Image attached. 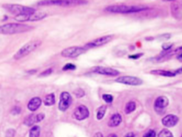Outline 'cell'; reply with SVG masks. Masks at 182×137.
<instances>
[{
  "label": "cell",
  "mask_w": 182,
  "mask_h": 137,
  "mask_svg": "<svg viewBox=\"0 0 182 137\" xmlns=\"http://www.w3.org/2000/svg\"><path fill=\"white\" fill-rule=\"evenodd\" d=\"M171 12L172 17L177 20L182 19V2H173L171 5Z\"/></svg>",
  "instance_id": "cell-11"
},
{
  "label": "cell",
  "mask_w": 182,
  "mask_h": 137,
  "mask_svg": "<svg viewBox=\"0 0 182 137\" xmlns=\"http://www.w3.org/2000/svg\"><path fill=\"white\" fill-rule=\"evenodd\" d=\"M179 122V118L174 114H169L162 118V124L167 127H172L174 126Z\"/></svg>",
  "instance_id": "cell-15"
},
{
  "label": "cell",
  "mask_w": 182,
  "mask_h": 137,
  "mask_svg": "<svg viewBox=\"0 0 182 137\" xmlns=\"http://www.w3.org/2000/svg\"><path fill=\"white\" fill-rule=\"evenodd\" d=\"M94 137H103V136L101 133H97V134L94 136Z\"/></svg>",
  "instance_id": "cell-39"
},
{
  "label": "cell",
  "mask_w": 182,
  "mask_h": 137,
  "mask_svg": "<svg viewBox=\"0 0 182 137\" xmlns=\"http://www.w3.org/2000/svg\"><path fill=\"white\" fill-rule=\"evenodd\" d=\"M181 137H182V135H181Z\"/></svg>",
  "instance_id": "cell-43"
},
{
  "label": "cell",
  "mask_w": 182,
  "mask_h": 137,
  "mask_svg": "<svg viewBox=\"0 0 182 137\" xmlns=\"http://www.w3.org/2000/svg\"><path fill=\"white\" fill-rule=\"evenodd\" d=\"M72 103V97L70 94L63 91L61 94L60 101L58 104V109L61 111H65L70 107Z\"/></svg>",
  "instance_id": "cell-8"
},
{
  "label": "cell",
  "mask_w": 182,
  "mask_h": 137,
  "mask_svg": "<svg viewBox=\"0 0 182 137\" xmlns=\"http://www.w3.org/2000/svg\"><path fill=\"white\" fill-rule=\"evenodd\" d=\"M45 117L44 114H30L29 116H26L24 119V124L27 126H33L34 124L38 123V122H41Z\"/></svg>",
  "instance_id": "cell-14"
},
{
  "label": "cell",
  "mask_w": 182,
  "mask_h": 137,
  "mask_svg": "<svg viewBox=\"0 0 182 137\" xmlns=\"http://www.w3.org/2000/svg\"><path fill=\"white\" fill-rule=\"evenodd\" d=\"M53 72V69L52 68H48L46 70H45L43 71L42 73H41V74L39 75L40 77H48L50 74H51Z\"/></svg>",
  "instance_id": "cell-27"
},
{
  "label": "cell",
  "mask_w": 182,
  "mask_h": 137,
  "mask_svg": "<svg viewBox=\"0 0 182 137\" xmlns=\"http://www.w3.org/2000/svg\"><path fill=\"white\" fill-rule=\"evenodd\" d=\"M76 69V67L73 64H67L63 67V71H68V70H75Z\"/></svg>",
  "instance_id": "cell-29"
},
{
  "label": "cell",
  "mask_w": 182,
  "mask_h": 137,
  "mask_svg": "<svg viewBox=\"0 0 182 137\" xmlns=\"http://www.w3.org/2000/svg\"><path fill=\"white\" fill-rule=\"evenodd\" d=\"M172 44H164L162 46V49L164 51H169L170 49L172 47Z\"/></svg>",
  "instance_id": "cell-32"
},
{
  "label": "cell",
  "mask_w": 182,
  "mask_h": 137,
  "mask_svg": "<svg viewBox=\"0 0 182 137\" xmlns=\"http://www.w3.org/2000/svg\"><path fill=\"white\" fill-rule=\"evenodd\" d=\"M135 109H136V103H135V102H134V101H130L126 104L124 111H125V113L127 114H129L132 113V111H134Z\"/></svg>",
  "instance_id": "cell-21"
},
{
  "label": "cell",
  "mask_w": 182,
  "mask_h": 137,
  "mask_svg": "<svg viewBox=\"0 0 182 137\" xmlns=\"http://www.w3.org/2000/svg\"><path fill=\"white\" fill-rule=\"evenodd\" d=\"M73 114H74V117L75 118V119L82 121L88 117L90 115V112L86 106L84 105H81L78 106L76 109H75Z\"/></svg>",
  "instance_id": "cell-12"
},
{
  "label": "cell",
  "mask_w": 182,
  "mask_h": 137,
  "mask_svg": "<svg viewBox=\"0 0 182 137\" xmlns=\"http://www.w3.org/2000/svg\"><path fill=\"white\" fill-rule=\"evenodd\" d=\"M36 70H31V71H28V74H33V73H36Z\"/></svg>",
  "instance_id": "cell-40"
},
{
  "label": "cell",
  "mask_w": 182,
  "mask_h": 137,
  "mask_svg": "<svg viewBox=\"0 0 182 137\" xmlns=\"http://www.w3.org/2000/svg\"><path fill=\"white\" fill-rule=\"evenodd\" d=\"M106 109H107V107L105 106H101L98 109L97 112V118L98 120H101L104 117L106 112Z\"/></svg>",
  "instance_id": "cell-23"
},
{
  "label": "cell",
  "mask_w": 182,
  "mask_h": 137,
  "mask_svg": "<svg viewBox=\"0 0 182 137\" xmlns=\"http://www.w3.org/2000/svg\"><path fill=\"white\" fill-rule=\"evenodd\" d=\"M169 99L166 97H159L155 100L154 102V109L158 114L163 113V110L168 106Z\"/></svg>",
  "instance_id": "cell-13"
},
{
  "label": "cell",
  "mask_w": 182,
  "mask_h": 137,
  "mask_svg": "<svg viewBox=\"0 0 182 137\" xmlns=\"http://www.w3.org/2000/svg\"><path fill=\"white\" fill-rule=\"evenodd\" d=\"M47 16V14L45 12H35L34 14H33L32 15H31L29 18V21H38V20H41L44 19Z\"/></svg>",
  "instance_id": "cell-19"
},
{
  "label": "cell",
  "mask_w": 182,
  "mask_h": 137,
  "mask_svg": "<svg viewBox=\"0 0 182 137\" xmlns=\"http://www.w3.org/2000/svg\"><path fill=\"white\" fill-rule=\"evenodd\" d=\"M108 137H117V136H116L115 134H110V135H109V136H108Z\"/></svg>",
  "instance_id": "cell-41"
},
{
  "label": "cell",
  "mask_w": 182,
  "mask_h": 137,
  "mask_svg": "<svg viewBox=\"0 0 182 137\" xmlns=\"http://www.w3.org/2000/svg\"><path fill=\"white\" fill-rule=\"evenodd\" d=\"M122 122V117L120 114H114L111 117H110L109 122H108V126L110 127H115L120 125Z\"/></svg>",
  "instance_id": "cell-17"
},
{
  "label": "cell",
  "mask_w": 182,
  "mask_h": 137,
  "mask_svg": "<svg viewBox=\"0 0 182 137\" xmlns=\"http://www.w3.org/2000/svg\"><path fill=\"white\" fill-rule=\"evenodd\" d=\"M143 55L142 53H140V54H134V55H130V57H129V58L130 59H137L139 58H140L141 57H142Z\"/></svg>",
  "instance_id": "cell-33"
},
{
  "label": "cell",
  "mask_w": 182,
  "mask_h": 137,
  "mask_svg": "<svg viewBox=\"0 0 182 137\" xmlns=\"http://www.w3.org/2000/svg\"><path fill=\"white\" fill-rule=\"evenodd\" d=\"M150 73L152 74L161 76V77H173L176 76L174 72H171L170 71H167V70H161V69L152 70L150 71Z\"/></svg>",
  "instance_id": "cell-18"
},
{
  "label": "cell",
  "mask_w": 182,
  "mask_h": 137,
  "mask_svg": "<svg viewBox=\"0 0 182 137\" xmlns=\"http://www.w3.org/2000/svg\"><path fill=\"white\" fill-rule=\"evenodd\" d=\"M41 104V99L39 97H34L28 101L27 107L31 111H35Z\"/></svg>",
  "instance_id": "cell-16"
},
{
  "label": "cell",
  "mask_w": 182,
  "mask_h": 137,
  "mask_svg": "<svg viewBox=\"0 0 182 137\" xmlns=\"http://www.w3.org/2000/svg\"><path fill=\"white\" fill-rule=\"evenodd\" d=\"M73 93H74L75 97L78 98H81V97H84V95H85L84 91L81 89H77L76 90H75V91H73Z\"/></svg>",
  "instance_id": "cell-26"
},
{
  "label": "cell",
  "mask_w": 182,
  "mask_h": 137,
  "mask_svg": "<svg viewBox=\"0 0 182 137\" xmlns=\"http://www.w3.org/2000/svg\"><path fill=\"white\" fill-rule=\"evenodd\" d=\"M56 102V99H55V95L54 94H49L44 99V103L46 106H52L54 105Z\"/></svg>",
  "instance_id": "cell-20"
},
{
  "label": "cell",
  "mask_w": 182,
  "mask_h": 137,
  "mask_svg": "<svg viewBox=\"0 0 182 137\" xmlns=\"http://www.w3.org/2000/svg\"><path fill=\"white\" fill-rule=\"evenodd\" d=\"M14 134H15V131L14 129H9L6 133V137H14Z\"/></svg>",
  "instance_id": "cell-31"
},
{
  "label": "cell",
  "mask_w": 182,
  "mask_h": 137,
  "mask_svg": "<svg viewBox=\"0 0 182 137\" xmlns=\"http://www.w3.org/2000/svg\"><path fill=\"white\" fill-rule=\"evenodd\" d=\"M41 128L38 126H34L30 130L29 137H39Z\"/></svg>",
  "instance_id": "cell-22"
},
{
  "label": "cell",
  "mask_w": 182,
  "mask_h": 137,
  "mask_svg": "<svg viewBox=\"0 0 182 137\" xmlns=\"http://www.w3.org/2000/svg\"><path fill=\"white\" fill-rule=\"evenodd\" d=\"M34 27L24 24L9 23L0 26V34H14L29 32Z\"/></svg>",
  "instance_id": "cell-2"
},
{
  "label": "cell",
  "mask_w": 182,
  "mask_h": 137,
  "mask_svg": "<svg viewBox=\"0 0 182 137\" xmlns=\"http://www.w3.org/2000/svg\"><path fill=\"white\" fill-rule=\"evenodd\" d=\"M124 137H135V135H134L133 133H128L127 134L125 135Z\"/></svg>",
  "instance_id": "cell-37"
},
{
  "label": "cell",
  "mask_w": 182,
  "mask_h": 137,
  "mask_svg": "<svg viewBox=\"0 0 182 137\" xmlns=\"http://www.w3.org/2000/svg\"><path fill=\"white\" fill-rule=\"evenodd\" d=\"M177 59L179 61H180V62H182V53H181V54L177 57Z\"/></svg>",
  "instance_id": "cell-38"
},
{
  "label": "cell",
  "mask_w": 182,
  "mask_h": 137,
  "mask_svg": "<svg viewBox=\"0 0 182 137\" xmlns=\"http://www.w3.org/2000/svg\"><path fill=\"white\" fill-rule=\"evenodd\" d=\"M116 82L130 86H139L143 83L142 80L138 77H131V76H122L117 78Z\"/></svg>",
  "instance_id": "cell-9"
},
{
  "label": "cell",
  "mask_w": 182,
  "mask_h": 137,
  "mask_svg": "<svg viewBox=\"0 0 182 137\" xmlns=\"http://www.w3.org/2000/svg\"><path fill=\"white\" fill-rule=\"evenodd\" d=\"M20 111H21V109H20L19 107H14L12 111V114H14V115H16V114H19L20 113Z\"/></svg>",
  "instance_id": "cell-34"
},
{
  "label": "cell",
  "mask_w": 182,
  "mask_h": 137,
  "mask_svg": "<svg viewBox=\"0 0 182 137\" xmlns=\"http://www.w3.org/2000/svg\"><path fill=\"white\" fill-rule=\"evenodd\" d=\"M174 52L175 53H178V52H182V46H179V47H178L176 49V50H174Z\"/></svg>",
  "instance_id": "cell-36"
},
{
  "label": "cell",
  "mask_w": 182,
  "mask_h": 137,
  "mask_svg": "<svg viewBox=\"0 0 182 137\" xmlns=\"http://www.w3.org/2000/svg\"><path fill=\"white\" fill-rule=\"evenodd\" d=\"M88 4V2L81 1V0H60V1H42L38 3V5L47 6V5H57L61 7H75L81 5Z\"/></svg>",
  "instance_id": "cell-4"
},
{
  "label": "cell",
  "mask_w": 182,
  "mask_h": 137,
  "mask_svg": "<svg viewBox=\"0 0 182 137\" xmlns=\"http://www.w3.org/2000/svg\"><path fill=\"white\" fill-rule=\"evenodd\" d=\"M143 137H156V133L154 130H149L145 133Z\"/></svg>",
  "instance_id": "cell-30"
},
{
  "label": "cell",
  "mask_w": 182,
  "mask_h": 137,
  "mask_svg": "<svg viewBox=\"0 0 182 137\" xmlns=\"http://www.w3.org/2000/svg\"><path fill=\"white\" fill-rule=\"evenodd\" d=\"M174 74L176 75H177V74H182V67L177 69V70L174 71Z\"/></svg>",
  "instance_id": "cell-35"
},
{
  "label": "cell",
  "mask_w": 182,
  "mask_h": 137,
  "mask_svg": "<svg viewBox=\"0 0 182 137\" xmlns=\"http://www.w3.org/2000/svg\"><path fill=\"white\" fill-rule=\"evenodd\" d=\"M158 137H174L170 131L168 129H162L159 133Z\"/></svg>",
  "instance_id": "cell-25"
},
{
  "label": "cell",
  "mask_w": 182,
  "mask_h": 137,
  "mask_svg": "<svg viewBox=\"0 0 182 137\" xmlns=\"http://www.w3.org/2000/svg\"><path fill=\"white\" fill-rule=\"evenodd\" d=\"M91 70L94 73L98 74L111 76V77H115V76L120 74V72L117 70L112 68H108V67H95L92 68Z\"/></svg>",
  "instance_id": "cell-10"
},
{
  "label": "cell",
  "mask_w": 182,
  "mask_h": 137,
  "mask_svg": "<svg viewBox=\"0 0 182 137\" xmlns=\"http://www.w3.org/2000/svg\"><path fill=\"white\" fill-rule=\"evenodd\" d=\"M41 44V42L40 40H34L26 43L14 54V59L18 60V59L24 58V57L27 56L30 53L34 52L36 49L39 47Z\"/></svg>",
  "instance_id": "cell-3"
},
{
  "label": "cell",
  "mask_w": 182,
  "mask_h": 137,
  "mask_svg": "<svg viewBox=\"0 0 182 137\" xmlns=\"http://www.w3.org/2000/svg\"><path fill=\"white\" fill-rule=\"evenodd\" d=\"M112 38H113V36L112 35H106L101 36V37L97 38L91 41V42L87 43L84 46V47L88 50L92 48L101 46H103V45H105L108 44V43H109L110 42H111Z\"/></svg>",
  "instance_id": "cell-7"
},
{
  "label": "cell",
  "mask_w": 182,
  "mask_h": 137,
  "mask_svg": "<svg viewBox=\"0 0 182 137\" xmlns=\"http://www.w3.org/2000/svg\"><path fill=\"white\" fill-rule=\"evenodd\" d=\"M103 99L104 101L107 103L110 104L112 103V101H113V97L110 94H103Z\"/></svg>",
  "instance_id": "cell-28"
},
{
  "label": "cell",
  "mask_w": 182,
  "mask_h": 137,
  "mask_svg": "<svg viewBox=\"0 0 182 137\" xmlns=\"http://www.w3.org/2000/svg\"><path fill=\"white\" fill-rule=\"evenodd\" d=\"M87 51L86 49L83 46H71L65 49L64 50L62 51L61 52V56L65 58H75L85 52Z\"/></svg>",
  "instance_id": "cell-6"
},
{
  "label": "cell",
  "mask_w": 182,
  "mask_h": 137,
  "mask_svg": "<svg viewBox=\"0 0 182 137\" xmlns=\"http://www.w3.org/2000/svg\"><path fill=\"white\" fill-rule=\"evenodd\" d=\"M4 7L8 10L10 13L19 15V14H28V15H32L36 12V10L34 8L24 7V6L19 5H4Z\"/></svg>",
  "instance_id": "cell-5"
},
{
  "label": "cell",
  "mask_w": 182,
  "mask_h": 137,
  "mask_svg": "<svg viewBox=\"0 0 182 137\" xmlns=\"http://www.w3.org/2000/svg\"><path fill=\"white\" fill-rule=\"evenodd\" d=\"M31 15H28V14H19V15H16L14 17V19L16 20L17 22H23L26 21H29V18Z\"/></svg>",
  "instance_id": "cell-24"
},
{
  "label": "cell",
  "mask_w": 182,
  "mask_h": 137,
  "mask_svg": "<svg viewBox=\"0 0 182 137\" xmlns=\"http://www.w3.org/2000/svg\"><path fill=\"white\" fill-rule=\"evenodd\" d=\"M0 88H1V85H0Z\"/></svg>",
  "instance_id": "cell-42"
},
{
  "label": "cell",
  "mask_w": 182,
  "mask_h": 137,
  "mask_svg": "<svg viewBox=\"0 0 182 137\" xmlns=\"http://www.w3.org/2000/svg\"><path fill=\"white\" fill-rule=\"evenodd\" d=\"M148 9L146 6L137 5H110L105 9V11L114 14H130L142 12Z\"/></svg>",
  "instance_id": "cell-1"
}]
</instances>
